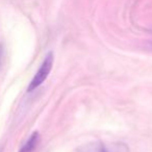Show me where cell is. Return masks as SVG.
I'll return each instance as SVG.
<instances>
[{
  "label": "cell",
  "instance_id": "cell-3",
  "mask_svg": "<svg viewBox=\"0 0 152 152\" xmlns=\"http://www.w3.org/2000/svg\"><path fill=\"white\" fill-rule=\"evenodd\" d=\"M39 141H40V134H39L38 131H34L29 137V139L26 141V143L22 146L19 152H34L37 146H38Z\"/></svg>",
  "mask_w": 152,
  "mask_h": 152
},
{
  "label": "cell",
  "instance_id": "cell-1",
  "mask_svg": "<svg viewBox=\"0 0 152 152\" xmlns=\"http://www.w3.org/2000/svg\"><path fill=\"white\" fill-rule=\"evenodd\" d=\"M74 152H129V148L124 143H104L94 141L77 147Z\"/></svg>",
  "mask_w": 152,
  "mask_h": 152
},
{
  "label": "cell",
  "instance_id": "cell-5",
  "mask_svg": "<svg viewBox=\"0 0 152 152\" xmlns=\"http://www.w3.org/2000/svg\"><path fill=\"white\" fill-rule=\"evenodd\" d=\"M151 46H152V43H151Z\"/></svg>",
  "mask_w": 152,
  "mask_h": 152
},
{
  "label": "cell",
  "instance_id": "cell-2",
  "mask_svg": "<svg viewBox=\"0 0 152 152\" xmlns=\"http://www.w3.org/2000/svg\"><path fill=\"white\" fill-rule=\"evenodd\" d=\"M53 61H54V56H53L52 52H49L46 55V57L43 61L42 65L40 66L38 72L36 73V75L34 76L32 80L30 81L29 86L27 88V92H32L34 90H36L38 87H40L48 77V75L50 74L51 69L53 67Z\"/></svg>",
  "mask_w": 152,
  "mask_h": 152
},
{
  "label": "cell",
  "instance_id": "cell-4",
  "mask_svg": "<svg viewBox=\"0 0 152 152\" xmlns=\"http://www.w3.org/2000/svg\"><path fill=\"white\" fill-rule=\"evenodd\" d=\"M1 57H2V49H1V46H0V61H1Z\"/></svg>",
  "mask_w": 152,
  "mask_h": 152
}]
</instances>
